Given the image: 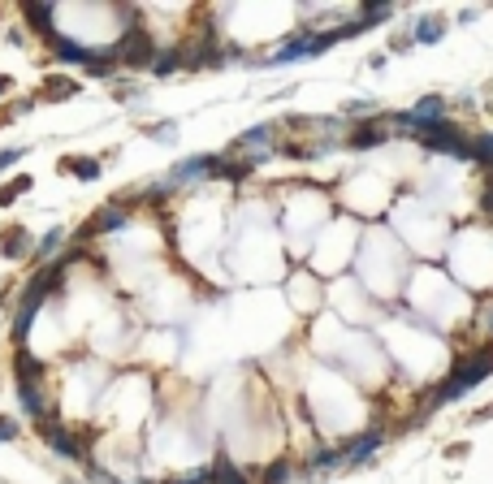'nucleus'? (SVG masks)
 <instances>
[{
    "instance_id": "obj_1",
    "label": "nucleus",
    "mask_w": 493,
    "mask_h": 484,
    "mask_svg": "<svg viewBox=\"0 0 493 484\" xmlns=\"http://www.w3.org/2000/svg\"><path fill=\"white\" fill-rule=\"evenodd\" d=\"M489 372H493V342H485V346H476V350H467V354H463V359L450 368V376H446V380H441V385L428 394V406H424V411L433 415L437 406L459 402L463 394H472V389L480 385V380H485Z\"/></svg>"
},
{
    "instance_id": "obj_2",
    "label": "nucleus",
    "mask_w": 493,
    "mask_h": 484,
    "mask_svg": "<svg viewBox=\"0 0 493 484\" xmlns=\"http://www.w3.org/2000/svg\"><path fill=\"white\" fill-rule=\"evenodd\" d=\"M65 272H69V268H65V260H57V264L39 268V272L31 277V282H26V294H22V303H18V316H13V342H18V350H22L26 333H31V324H35V316H39V307H43V298L61 290Z\"/></svg>"
},
{
    "instance_id": "obj_3",
    "label": "nucleus",
    "mask_w": 493,
    "mask_h": 484,
    "mask_svg": "<svg viewBox=\"0 0 493 484\" xmlns=\"http://www.w3.org/2000/svg\"><path fill=\"white\" fill-rule=\"evenodd\" d=\"M428 151H441V156H454V160H472V139H467L454 121H437V125H424V130H415Z\"/></svg>"
},
{
    "instance_id": "obj_4",
    "label": "nucleus",
    "mask_w": 493,
    "mask_h": 484,
    "mask_svg": "<svg viewBox=\"0 0 493 484\" xmlns=\"http://www.w3.org/2000/svg\"><path fill=\"white\" fill-rule=\"evenodd\" d=\"M117 53V65H130V69H151V61H156V39L147 35V31H139V27H126L121 31V43L113 48Z\"/></svg>"
},
{
    "instance_id": "obj_5",
    "label": "nucleus",
    "mask_w": 493,
    "mask_h": 484,
    "mask_svg": "<svg viewBox=\"0 0 493 484\" xmlns=\"http://www.w3.org/2000/svg\"><path fill=\"white\" fill-rule=\"evenodd\" d=\"M39 437L52 445V454H61V458H69V463H87V445L74 437V432L57 420V415H48V420H39Z\"/></svg>"
},
{
    "instance_id": "obj_6",
    "label": "nucleus",
    "mask_w": 493,
    "mask_h": 484,
    "mask_svg": "<svg viewBox=\"0 0 493 484\" xmlns=\"http://www.w3.org/2000/svg\"><path fill=\"white\" fill-rule=\"evenodd\" d=\"M381 445H385V428H381V424H372L368 432H359V437H351V441H346V467H363Z\"/></svg>"
},
{
    "instance_id": "obj_7",
    "label": "nucleus",
    "mask_w": 493,
    "mask_h": 484,
    "mask_svg": "<svg viewBox=\"0 0 493 484\" xmlns=\"http://www.w3.org/2000/svg\"><path fill=\"white\" fill-rule=\"evenodd\" d=\"M389 139V121L385 117H377V121H363V125H355L351 130V139H346V147H355V151H368V147H381Z\"/></svg>"
},
{
    "instance_id": "obj_8",
    "label": "nucleus",
    "mask_w": 493,
    "mask_h": 484,
    "mask_svg": "<svg viewBox=\"0 0 493 484\" xmlns=\"http://www.w3.org/2000/svg\"><path fill=\"white\" fill-rule=\"evenodd\" d=\"M130 216H126V208H117V203H113V208H104V212H95L91 221H87V229H83V234H78V242H91L95 234H113V229H121Z\"/></svg>"
},
{
    "instance_id": "obj_9",
    "label": "nucleus",
    "mask_w": 493,
    "mask_h": 484,
    "mask_svg": "<svg viewBox=\"0 0 493 484\" xmlns=\"http://www.w3.org/2000/svg\"><path fill=\"white\" fill-rule=\"evenodd\" d=\"M18 402H22V411L31 415V420H48L52 415V406L39 389V380H18Z\"/></svg>"
},
{
    "instance_id": "obj_10",
    "label": "nucleus",
    "mask_w": 493,
    "mask_h": 484,
    "mask_svg": "<svg viewBox=\"0 0 493 484\" xmlns=\"http://www.w3.org/2000/svg\"><path fill=\"white\" fill-rule=\"evenodd\" d=\"M22 13H26V22H35V31L39 35H57V13H61V5H43V0H26L22 5Z\"/></svg>"
},
{
    "instance_id": "obj_11",
    "label": "nucleus",
    "mask_w": 493,
    "mask_h": 484,
    "mask_svg": "<svg viewBox=\"0 0 493 484\" xmlns=\"http://www.w3.org/2000/svg\"><path fill=\"white\" fill-rule=\"evenodd\" d=\"M208 484H251L238 467L229 463V454L225 450H217V458H212V467H208Z\"/></svg>"
},
{
    "instance_id": "obj_12",
    "label": "nucleus",
    "mask_w": 493,
    "mask_h": 484,
    "mask_svg": "<svg viewBox=\"0 0 493 484\" xmlns=\"http://www.w3.org/2000/svg\"><path fill=\"white\" fill-rule=\"evenodd\" d=\"M0 256H5V260H26V256H35V247H31V238H26V229H5V234H0Z\"/></svg>"
},
{
    "instance_id": "obj_13",
    "label": "nucleus",
    "mask_w": 493,
    "mask_h": 484,
    "mask_svg": "<svg viewBox=\"0 0 493 484\" xmlns=\"http://www.w3.org/2000/svg\"><path fill=\"white\" fill-rule=\"evenodd\" d=\"M394 18V5H389V0H368V5H359V13H355V22L363 31H372L377 22H389Z\"/></svg>"
},
{
    "instance_id": "obj_14",
    "label": "nucleus",
    "mask_w": 493,
    "mask_h": 484,
    "mask_svg": "<svg viewBox=\"0 0 493 484\" xmlns=\"http://www.w3.org/2000/svg\"><path fill=\"white\" fill-rule=\"evenodd\" d=\"M65 169L78 177V182H95V177L104 173V165H100L95 156H65V160H61V173H65Z\"/></svg>"
},
{
    "instance_id": "obj_15",
    "label": "nucleus",
    "mask_w": 493,
    "mask_h": 484,
    "mask_svg": "<svg viewBox=\"0 0 493 484\" xmlns=\"http://www.w3.org/2000/svg\"><path fill=\"white\" fill-rule=\"evenodd\" d=\"M177 69H187V61H182V43L177 48H161L156 61H151V74L156 78H169V74H177Z\"/></svg>"
},
{
    "instance_id": "obj_16",
    "label": "nucleus",
    "mask_w": 493,
    "mask_h": 484,
    "mask_svg": "<svg viewBox=\"0 0 493 484\" xmlns=\"http://www.w3.org/2000/svg\"><path fill=\"white\" fill-rule=\"evenodd\" d=\"M78 91L83 87H78L74 78H65V74H48L43 78V95L48 99H78Z\"/></svg>"
},
{
    "instance_id": "obj_17",
    "label": "nucleus",
    "mask_w": 493,
    "mask_h": 484,
    "mask_svg": "<svg viewBox=\"0 0 493 484\" xmlns=\"http://www.w3.org/2000/svg\"><path fill=\"white\" fill-rule=\"evenodd\" d=\"M472 165L493 173V134H472Z\"/></svg>"
},
{
    "instance_id": "obj_18",
    "label": "nucleus",
    "mask_w": 493,
    "mask_h": 484,
    "mask_svg": "<svg viewBox=\"0 0 493 484\" xmlns=\"http://www.w3.org/2000/svg\"><path fill=\"white\" fill-rule=\"evenodd\" d=\"M441 35H446V22L441 18H420L415 22V43H437Z\"/></svg>"
},
{
    "instance_id": "obj_19",
    "label": "nucleus",
    "mask_w": 493,
    "mask_h": 484,
    "mask_svg": "<svg viewBox=\"0 0 493 484\" xmlns=\"http://www.w3.org/2000/svg\"><path fill=\"white\" fill-rule=\"evenodd\" d=\"M18 380H39V385H43V364L35 359V354H26V350H18Z\"/></svg>"
},
{
    "instance_id": "obj_20",
    "label": "nucleus",
    "mask_w": 493,
    "mask_h": 484,
    "mask_svg": "<svg viewBox=\"0 0 493 484\" xmlns=\"http://www.w3.org/2000/svg\"><path fill=\"white\" fill-rule=\"evenodd\" d=\"M31 186H35V182H31V173H18V177H13V182H9L5 191H0V208H9V203H13L18 195H26V191H31Z\"/></svg>"
},
{
    "instance_id": "obj_21",
    "label": "nucleus",
    "mask_w": 493,
    "mask_h": 484,
    "mask_svg": "<svg viewBox=\"0 0 493 484\" xmlns=\"http://www.w3.org/2000/svg\"><path fill=\"white\" fill-rule=\"evenodd\" d=\"M295 467H290V458H277V463L264 467V484H290Z\"/></svg>"
},
{
    "instance_id": "obj_22",
    "label": "nucleus",
    "mask_w": 493,
    "mask_h": 484,
    "mask_svg": "<svg viewBox=\"0 0 493 484\" xmlns=\"http://www.w3.org/2000/svg\"><path fill=\"white\" fill-rule=\"evenodd\" d=\"M61 242H65V229H61V225H57V229H48V234L39 238V247H35V260H43V256H52V251H57Z\"/></svg>"
},
{
    "instance_id": "obj_23",
    "label": "nucleus",
    "mask_w": 493,
    "mask_h": 484,
    "mask_svg": "<svg viewBox=\"0 0 493 484\" xmlns=\"http://www.w3.org/2000/svg\"><path fill=\"white\" fill-rule=\"evenodd\" d=\"M151 139H156V143H173V139H177V121H161V125H151Z\"/></svg>"
},
{
    "instance_id": "obj_24",
    "label": "nucleus",
    "mask_w": 493,
    "mask_h": 484,
    "mask_svg": "<svg viewBox=\"0 0 493 484\" xmlns=\"http://www.w3.org/2000/svg\"><path fill=\"white\" fill-rule=\"evenodd\" d=\"M372 113H377L372 99H351V104H346V117H372Z\"/></svg>"
},
{
    "instance_id": "obj_25",
    "label": "nucleus",
    "mask_w": 493,
    "mask_h": 484,
    "mask_svg": "<svg viewBox=\"0 0 493 484\" xmlns=\"http://www.w3.org/2000/svg\"><path fill=\"white\" fill-rule=\"evenodd\" d=\"M18 432H22V428H18L13 415H0V441H18Z\"/></svg>"
},
{
    "instance_id": "obj_26",
    "label": "nucleus",
    "mask_w": 493,
    "mask_h": 484,
    "mask_svg": "<svg viewBox=\"0 0 493 484\" xmlns=\"http://www.w3.org/2000/svg\"><path fill=\"white\" fill-rule=\"evenodd\" d=\"M26 156V147H5V151H0V169H9V165H18Z\"/></svg>"
},
{
    "instance_id": "obj_27",
    "label": "nucleus",
    "mask_w": 493,
    "mask_h": 484,
    "mask_svg": "<svg viewBox=\"0 0 493 484\" xmlns=\"http://www.w3.org/2000/svg\"><path fill=\"white\" fill-rule=\"evenodd\" d=\"M415 48V35H394L389 39V53H411Z\"/></svg>"
},
{
    "instance_id": "obj_28",
    "label": "nucleus",
    "mask_w": 493,
    "mask_h": 484,
    "mask_svg": "<svg viewBox=\"0 0 493 484\" xmlns=\"http://www.w3.org/2000/svg\"><path fill=\"white\" fill-rule=\"evenodd\" d=\"M165 484H208V467H199L191 476H177V480H165Z\"/></svg>"
},
{
    "instance_id": "obj_29",
    "label": "nucleus",
    "mask_w": 493,
    "mask_h": 484,
    "mask_svg": "<svg viewBox=\"0 0 493 484\" xmlns=\"http://www.w3.org/2000/svg\"><path fill=\"white\" fill-rule=\"evenodd\" d=\"M480 324H485V333H489V338H493V303H489V307H485V312H480Z\"/></svg>"
},
{
    "instance_id": "obj_30",
    "label": "nucleus",
    "mask_w": 493,
    "mask_h": 484,
    "mask_svg": "<svg viewBox=\"0 0 493 484\" xmlns=\"http://www.w3.org/2000/svg\"><path fill=\"white\" fill-rule=\"evenodd\" d=\"M485 420H493V406H480V411L472 415V424H485Z\"/></svg>"
},
{
    "instance_id": "obj_31",
    "label": "nucleus",
    "mask_w": 493,
    "mask_h": 484,
    "mask_svg": "<svg viewBox=\"0 0 493 484\" xmlns=\"http://www.w3.org/2000/svg\"><path fill=\"white\" fill-rule=\"evenodd\" d=\"M9 91V78H5V74H0V95H5Z\"/></svg>"
}]
</instances>
